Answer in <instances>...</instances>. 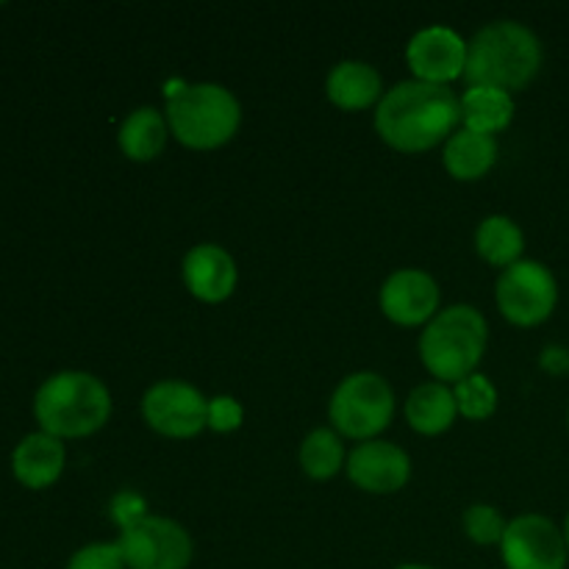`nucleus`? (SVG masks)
I'll use <instances>...</instances> for the list:
<instances>
[{
  "instance_id": "f257e3e1",
  "label": "nucleus",
  "mask_w": 569,
  "mask_h": 569,
  "mask_svg": "<svg viewBox=\"0 0 569 569\" xmlns=\"http://www.w3.org/2000/svg\"><path fill=\"white\" fill-rule=\"evenodd\" d=\"M461 128V98L450 87L400 81L376 106V131L398 153H426Z\"/></svg>"
},
{
  "instance_id": "f03ea898",
  "label": "nucleus",
  "mask_w": 569,
  "mask_h": 569,
  "mask_svg": "<svg viewBox=\"0 0 569 569\" xmlns=\"http://www.w3.org/2000/svg\"><path fill=\"white\" fill-rule=\"evenodd\" d=\"M542 61V42L526 22H489L467 42L465 81L467 87H489L515 94L539 76Z\"/></svg>"
},
{
  "instance_id": "7ed1b4c3",
  "label": "nucleus",
  "mask_w": 569,
  "mask_h": 569,
  "mask_svg": "<svg viewBox=\"0 0 569 569\" xmlns=\"http://www.w3.org/2000/svg\"><path fill=\"white\" fill-rule=\"evenodd\" d=\"M111 392L98 376L83 370H64L50 376L33 395V417L39 431L56 439H83L109 422Z\"/></svg>"
},
{
  "instance_id": "20e7f679",
  "label": "nucleus",
  "mask_w": 569,
  "mask_h": 569,
  "mask_svg": "<svg viewBox=\"0 0 569 569\" xmlns=\"http://www.w3.org/2000/svg\"><path fill=\"white\" fill-rule=\"evenodd\" d=\"M489 345L487 317L470 303L439 311L420 333V359L439 383H459L476 376Z\"/></svg>"
},
{
  "instance_id": "39448f33",
  "label": "nucleus",
  "mask_w": 569,
  "mask_h": 569,
  "mask_svg": "<svg viewBox=\"0 0 569 569\" xmlns=\"http://www.w3.org/2000/svg\"><path fill=\"white\" fill-rule=\"evenodd\" d=\"M170 133L189 150H217L237 137L242 126V103L222 83L200 81L178 89L167 100Z\"/></svg>"
},
{
  "instance_id": "423d86ee",
  "label": "nucleus",
  "mask_w": 569,
  "mask_h": 569,
  "mask_svg": "<svg viewBox=\"0 0 569 569\" xmlns=\"http://www.w3.org/2000/svg\"><path fill=\"white\" fill-rule=\"evenodd\" d=\"M395 392L378 372H350L337 383L328 403V417L339 437L370 442L378 439L395 420Z\"/></svg>"
},
{
  "instance_id": "0eeeda50",
  "label": "nucleus",
  "mask_w": 569,
  "mask_h": 569,
  "mask_svg": "<svg viewBox=\"0 0 569 569\" xmlns=\"http://www.w3.org/2000/svg\"><path fill=\"white\" fill-rule=\"evenodd\" d=\"M498 309L511 326L537 328L550 320L559 306V281L548 264L537 259H522L500 272L495 287Z\"/></svg>"
},
{
  "instance_id": "6e6552de",
  "label": "nucleus",
  "mask_w": 569,
  "mask_h": 569,
  "mask_svg": "<svg viewBox=\"0 0 569 569\" xmlns=\"http://www.w3.org/2000/svg\"><path fill=\"white\" fill-rule=\"evenodd\" d=\"M128 569H189L194 542L181 522L148 515L122 528L117 539Z\"/></svg>"
},
{
  "instance_id": "1a4fd4ad",
  "label": "nucleus",
  "mask_w": 569,
  "mask_h": 569,
  "mask_svg": "<svg viewBox=\"0 0 569 569\" xmlns=\"http://www.w3.org/2000/svg\"><path fill=\"white\" fill-rule=\"evenodd\" d=\"M142 417L167 439H194L209 428V398L178 378L156 381L142 395Z\"/></svg>"
},
{
  "instance_id": "9d476101",
  "label": "nucleus",
  "mask_w": 569,
  "mask_h": 569,
  "mask_svg": "<svg viewBox=\"0 0 569 569\" xmlns=\"http://www.w3.org/2000/svg\"><path fill=\"white\" fill-rule=\"evenodd\" d=\"M500 559L506 569H567L565 528L545 515L515 517L500 542Z\"/></svg>"
},
{
  "instance_id": "9b49d317",
  "label": "nucleus",
  "mask_w": 569,
  "mask_h": 569,
  "mask_svg": "<svg viewBox=\"0 0 569 569\" xmlns=\"http://www.w3.org/2000/svg\"><path fill=\"white\" fill-rule=\"evenodd\" d=\"M406 64H409L415 81L448 87L456 78H465L467 67V42L459 31L448 26H428L409 39L406 48Z\"/></svg>"
},
{
  "instance_id": "f8f14e48",
  "label": "nucleus",
  "mask_w": 569,
  "mask_h": 569,
  "mask_svg": "<svg viewBox=\"0 0 569 569\" xmlns=\"http://www.w3.org/2000/svg\"><path fill=\"white\" fill-rule=\"evenodd\" d=\"M383 317L400 328H417L428 326L433 317L439 315V303H442V289H439L437 278L426 270H406L392 272L383 281L381 295H378Z\"/></svg>"
},
{
  "instance_id": "ddd939ff",
  "label": "nucleus",
  "mask_w": 569,
  "mask_h": 569,
  "mask_svg": "<svg viewBox=\"0 0 569 569\" xmlns=\"http://www.w3.org/2000/svg\"><path fill=\"white\" fill-rule=\"evenodd\" d=\"M345 472L367 495H395L409 483L411 459L403 448L383 439L359 442L348 453Z\"/></svg>"
},
{
  "instance_id": "4468645a",
  "label": "nucleus",
  "mask_w": 569,
  "mask_h": 569,
  "mask_svg": "<svg viewBox=\"0 0 569 569\" xmlns=\"http://www.w3.org/2000/svg\"><path fill=\"white\" fill-rule=\"evenodd\" d=\"M181 272L189 295L198 298L200 303H222V300L231 298L239 283L237 261L226 248L214 242L194 244L183 256Z\"/></svg>"
},
{
  "instance_id": "2eb2a0df",
  "label": "nucleus",
  "mask_w": 569,
  "mask_h": 569,
  "mask_svg": "<svg viewBox=\"0 0 569 569\" xmlns=\"http://www.w3.org/2000/svg\"><path fill=\"white\" fill-rule=\"evenodd\" d=\"M67 465L64 442L50 433L37 431L20 439V445L11 453V472L26 489L42 492L50 489L61 478Z\"/></svg>"
},
{
  "instance_id": "dca6fc26",
  "label": "nucleus",
  "mask_w": 569,
  "mask_h": 569,
  "mask_svg": "<svg viewBox=\"0 0 569 569\" xmlns=\"http://www.w3.org/2000/svg\"><path fill=\"white\" fill-rule=\"evenodd\" d=\"M326 94L337 109L365 111L381 103L383 81L381 72L367 61H339L326 78Z\"/></svg>"
},
{
  "instance_id": "f3484780",
  "label": "nucleus",
  "mask_w": 569,
  "mask_h": 569,
  "mask_svg": "<svg viewBox=\"0 0 569 569\" xmlns=\"http://www.w3.org/2000/svg\"><path fill=\"white\" fill-rule=\"evenodd\" d=\"M403 411L411 431L422 433V437H439V433L450 431L456 417H459L453 389L439 381H428L411 389Z\"/></svg>"
},
{
  "instance_id": "a211bd4d",
  "label": "nucleus",
  "mask_w": 569,
  "mask_h": 569,
  "mask_svg": "<svg viewBox=\"0 0 569 569\" xmlns=\"http://www.w3.org/2000/svg\"><path fill=\"white\" fill-rule=\"evenodd\" d=\"M167 139H170V126H167L164 111L153 106H139L126 120L120 122L117 131V144L122 156L131 161H153L164 153Z\"/></svg>"
},
{
  "instance_id": "6ab92c4d",
  "label": "nucleus",
  "mask_w": 569,
  "mask_h": 569,
  "mask_svg": "<svg viewBox=\"0 0 569 569\" xmlns=\"http://www.w3.org/2000/svg\"><path fill=\"white\" fill-rule=\"evenodd\" d=\"M442 161L456 181H481L498 164V139L459 128L445 142Z\"/></svg>"
},
{
  "instance_id": "aec40b11",
  "label": "nucleus",
  "mask_w": 569,
  "mask_h": 569,
  "mask_svg": "<svg viewBox=\"0 0 569 569\" xmlns=\"http://www.w3.org/2000/svg\"><path fill=\"white\" fill-rule=\"evenodd\" d=\"M515 120V98L509 92L489 87H467L461 94V128L476 133H495L506 131Z\"/></svg>"
},
{
  "instance_id": "412c9836",
  "label": "nucleus",
  "mask_w": 569,
  "mask_h": 569,
  "mask_svg": "<svg viewBox=\"0 0 569 569\" xmlns=\"http://www.w3.org/2000/svg\"><path fill=\"white\" fill-rule=\"evenodd\" d=\"M476 250L487 264L509 270L511 264L522 261L526 233H522V228L506 214L483 217L481 226H478L476 231Z\"/></svg>"
},
{
  "instance_id": "4be33fe9",
  "label": "nucleus",
  "mask_w": 569,
  "mask_h": 569,
  "mask_svg": "<svg viewBox=\"0 0 569 569\" xmlns=\"http://www.w3.org/2000/svg\"><path fill=\"white\" fill-rule=\"evenodd\" d=\"M345 465H348V453H345L342 437L333 428H315L300 445V470L311 481H328L339 476Z\"/></svg>"
},
{
  "instance_id": "5701e85b",
  "label": "nucleus",
  "mask_w": 569,
  "mask_h": 569,
  "mask_svg": "<svg viewBox=\"0 0 569 569\" xmlns=\"http://www.w3.org/2000/svg\"><path fill=\"white\" fill-rule=\"evenodd\" d=\"M453 395L456 406H459V415L465 417V420L483 422L498 411V389H495V383L489 381L487 376H481V372L456 383Z\"/></svg>"
},
{
  "instance_id": "b1692460",
  "label": "nucleus",
  "mask_w": 569,
  "mask_h": 569,
  "mask_svg": "<svg viewBox=\"0 0 569 569\" xmlns=\"http://www.w3.org/2000/svg\"><path fill=\"white\" fill-rule=\"evenodd\" d=\"M506 528H509V520L495 506L476 503L465 511V533L476 545H498L500 548Z\"/></svg>"
},
{
  "instance_id": "393cba45",
  "label": "nucleus",
  "mask_w": 569,
  "mask_h": 569,
  "mask_svg": "<svg viewBox=\"0 0 569 569\" xmlns=\"http://www.w3.org/2000/svg\"><path fill=\"white\" fill-rule=\"evenodd\" d=\"M64 569H128L117 542H92L70 556Z\"/></svg>"
},
{
  "instance_id": "a878e982",
  "label": "nucleus",
  "mask_w": 569,
  "mask_h": 569,
  "mask_svg": "<svg viewBox=\"0 0 569 569\" xmlns=\"http://www.w3.org/2000/svg\"><path fill=\"white\" fill-rule=\"evenodd\" d=\"M244 422V409L231 395H217L209 398V431L214 433H233Z\"/></svg>"
},
{
  "instance_id": "bb28decb",
  "label": "nucleus",
  "mask_w": 569,
  "mask_h": 569,
  "mask_svg": "<svg viewBox=\"0 0 569 569\" xmlns=\"http://www.w3.org/2000/svg\"><path fill=\"white\" fill-rule=\"evenodd\" d=\"M111 517H114V522L122 531V528L133 526V522H139L142 517H148V511H144L142 498H137V495L131 492H122L111 500Z\"/></svg>"
},
{
  "instance_id": "cd10ccee",
  "label": "nucleus",
  "mask_w": 569,
  "mask_h": 569,
  "mask_svg": "<svg viewBox=\"0 0 569 569\" xmlns=\"http://www.w3.org/2000/svg\"><path fill=\"white\" fill-rule=\"evenodd\" d=\"M398 569H433V567H428V565H400Z\"/></svg>"
},
{
  "instance_id": "c85d7f7f",
  "label": "nucleus",
  "mask_w": 569,
  "mask_h": 569,
  "mask_svg": "<svg viewBox=\"0 0 569 569\" xmlns=\"http://www.w3.org/2000/svg\"><path fill=\"white\" fill-rule=\"evenodd\" d=\"M565 539H567V550H569V511H567V520H565Z\"/></svg>"
},
{
  "instance_id": "c756f323",
  "label": "nucleus",
  "mask_w": 569,
  "mask_h": 569,
  "mask_svg": "<svg viewBox=\"0 0 569 569\" xmlns=\"http://www.w3.org/2000/svg\"><path fill=\"white\" fill-rule=\"evenodd\" d=\"M567 428H569V409H567Z\"/></svg>"
}]
</instances>
